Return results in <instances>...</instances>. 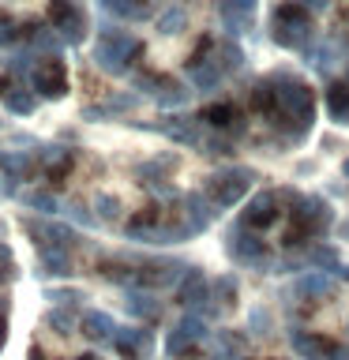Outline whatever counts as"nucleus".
<instances>
[{
    "label": "nucleus",
    "mask_w": 349,
    "mask_h": 360,
    "mask_svg": "<svg viewBox=\"0 0 349 360\" xmlns=\"http://www.w3.org/2000/svg\"><path fill=\"white\" fill-rule=\"evenodd\" d=\"M38 86L45 90V94H61L64 90V68L61 64H45L38 72Z\"/></svg>",
    "instance_id": "f257e3e1"
},
{
    "label": "nucleus",
    "mask_w": 349,
    "mask_h": 360,
    "mask_svg": "<svg viewBox=\"0 0 349 360\" xmlns=\"http://www.w3.org/2000/svg\"><path fill=\"white\" fill-rule=\"evenodd\" d=\"M331 105H334V109H345V105H349V94H345V86H334V94H331Z\"/></svg>",
    "instance_id": "f03ea898"
}]
</instances>
